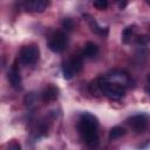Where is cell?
Returning <instances> with one entry per match:
<instances>
[{"label":"cell","instance_id":"1","mask_svg":"<svg viewBox=\"0 0 150 150\" xmlns=\"http://www.w3.org/2000/svg\"><path fill=\"white\" fill-rule=\"evenodd\" d=\"M98 120L89 114L83 112L80 116L79 123H77V130L80 132L81 138L84 141V143L91 148L96 146L98 144Z\"/></svg>","mask_w":150,"mask_h":150},{"label":"cell","instance_id":"2","mask_svg":"<svg viewBox=\"0 0 150 150\" xmlns=\"http://www.w3.org/2000/svg\"><path fill=\"white\" fill-rule=\"evenodd\" d=\"M98 79L101 82L102 95H104L105 97H108L110 100H120L125 95V87L124 86H122L120 83L107 81L103 75L100 76Z\"/></svg>","mask_w":150,"mask_h":150},{"label":"cell","instance_id":"3","mask_svg":"<svg viewBox=\"0 0 150 150\" xmlns=\"http://www.w3.org/2000/svg\"><path fill=\"white\" fill-rule=\"evenodd\" d=\"M40 59V49L36 45H26L19 52V60L22 64H35Z\"/></svg>","mask_w":150,"mask_h":150},{"label":"cell","instance_id":"4","mask_svg":"<svg viewBox=\"0 0 150 150\" xmlns=\"http://www.w3.org/2000/svg\"><path fill=\"white\" fill-rule=\"evenodd\" d=\"M68 46V36L62 30L54 32L49 40H48V47L54 53H62Z\"/></svg>","mask_w":150,"mask_h":150},{"label":"cell","instance_id":"5","mask_svg":"<svg viewBox=\"0 0 150 150\" xmlns=\"http://www.w3.org/2000/svg\"><path fill=\"white\" fill-rule=\"evenodd\" d=\"M128 123L135 132H142L148 125V117L144 114L134 115L130 118H128Z\"/></svg>","mask_w":150,"mask_h":150},{"label":"cell","instance_id":"6","mask_svg":"<svg viewBox=\"0 0 150 150\" xmlns=\"http://www.w3.org/2000/svg\"><path fill=\"white\" fill-rule=\"evenodd\" d=\"M7 79L11 83V86L15 89V90H21L22 89V80H21V75H20V70L16 63H13L11 69L8 70L7 74Z\"/></svg>","mask_w":150,"mask_h":150},{"label":"cell","instance_id":"7","mask_svg":"<svg viewBox=\"0 0 150 150\" xmlns=\"http://www.w3.org/2000/svg\"><path fill=\"white\" fill-rule=\"evenodd\" d=\"M103 76H104V79L107 81L120 83V84H122L124 87L130 82L129 75L125 71H122V70H112V71H110V73H108V74H105Z\"/></svg>","mask_w":150,"mask_h":150},{"label":"cell","instance_id":"8","mask_svg":"<svg viewBox=\"0 0 150 150\" xmlns=\"http://www.w3.org/2000/svg\"><path fill=\"white\" fill-rule=\"evenodd\" d=\"M48 6H49V2L46 1V0H29V1L23 2L25 9L29 11V12H39V13H41Z\"/></svg>","mask_w":150,"mask_h":150},{"label":"cell","instance_id":"9","mask_svg":"<svg viewBox=\"0 0 150 150\" xmlns=\"http://www.w3.org/2000/svg\"><path fill=\"white\" fill-rule=\"evenodd\" d=\"M59 88L53 86V84H48L41 93V100L46 103L48 102H53L59 97Z\"/></svg>","mask_w":150,"mask_h":150},{"label":"cell","instance_id":"10","mask_svg":"<svg viewBox=\"0 0 150 150\" xmlns=\"http://www.w3.org/2000/svg\"><path fill=\"white\" fill-rule=\"evenodd\" d=\"M83 16L87 18L86 20L88 21L91 32H94L95 34H98V35H103V36H105V35L108 34V28H103V27H101V26L96 22V20H95L94 18H91V16L88 15V14H86V15H83Z\"/></svg>","mask_w":150,"mask_h":150},{"label":"cell","instance_id":"11","mask_svg":"<svg viewBox=\"0 0 150 150\" xmlns=\"http://www.w3.org/2000/svg\"><path fill=\"white\" fill-rule=\"evenodd\" d=\"M98 53V47L96 43L94 42H87L83 47V50H82V57H94L96 56Z\"/></svg>","mask_w":150,"mask_h":150},{"label":"cell","instance_id":"12","mask_svg":"<svg viewBox=\"0 0 150 150\" xmlns=\"http://www.w3.org/2000/svg\"><path fill=\"white\" fill-rule=\"evenodd\" d=\"M69 63H70V66H71V68H73V70H74L75 74H77V73H80L82 70L83 61H82V56L81 55H76L73 59H70L69 60Z\"/></svg>","mask_w":150,"mask_h":150},{"label":"cell","instance_id":"13","mask_svg":"<svg viewBox=\"0 0 150 150\" xmlns=\"http://www.w3.org/2000/svg\"><path fill=\"white\" fill-rule=\"evenodd\" d=\"M89 91L93 96H101L102 95V90H101V82H100V79H95L94 81L90 82L89 84Z\"/></svg>","mask_w":150,"mask_h":150},{"label":"cell","instance_id":"14","mask_svg":"<svg viewBox=\"0 0 150 150\" xmlns=\"http://www.w3.org/2000/svg\"><path fill=\"white\" fill-rule=\"evenodd\" d=\"M124 135H125V129L122 128V127L116 125V127L110 129V131H109V139L114 141V139H117V138H120V137H122Z\"/></svg>","mask_w":150,"mask_h":150},{"label":"cell","instance_id":"15","mask_svg":"<svg viewBox=\"0 0 150 150\" xmlns=\"http://www.w3.org/2000/svg\"><path fill=\"white\" fill-rule=\"evenodd\" d=\"M62 74H63V77L66 80H70V79L74 77L75 73H74V70H73L69 61H66V62L62 63Z\"/></svg>","mask_w":150,"mask_h":150},{"label":"cell","instance_id":"16","mask_svg":"<svg viewBox=\"0 0 150 150\" xmlns=\"http://www.w3.org/2000/svg\"><path fill=\"white\" fill-rule=\"evenodd\" d=\"M134 32H135V26H127L122 32V41L124 43H128L131 40Z\"/></svg>","mask_w":150,"mask_h":150},{"label":"cell","instance_id":"17","mask_svg":"<svg viewBox=\"0 0 150 150\" xmlns=\"http://www.w3.org/2000/svg\"><path fill=\"white\" fill-rule=\"evenodd\" d=\"M93 6L98 11H103L108 7V1L107 0H95V1H93Z\"/></svg>","mask_w":150,"mask_h":150},{"label":"cell","instance_id":"18","mask_svg":"<svg viewBox=\"0 0 150 150\" xmlns=\"http://www.w3.org/2000/svg\"><path fill=\"white\" fill-rule=\"evenodd\" d=\"M36 103V95L34 93H29L28 95H26L25 97V104L30 107V105H34Z\"/></svg>","mask_w":150,"mask_h":150},{"label":"cell","instance_id":"19","mask_svg":"<svg viewBox=\"0 0 150 150\" xmlns=\"http://www.w3.org/2000/svg\"><path fill=\"white\" fill-rule=\"evenodd\" d=\"M62 27H63L66 30H71L73 27H74V22H73V20L69 19V18L63 19V21H62Z\"/></svg>","mask_w":150,"mask_h":150},{"label":"cell","instance_id":"20","mask_svg":"<svg viewBox=\"0 0 150 150\" xmlns=\"http://www.w3.org/2000/svg\"><path fill=\"white\" fill-rule=\"evenodd\" d=\"M149 41H150V36L149 35H139L136 39V42L138 45H146Z\"/></svg>","mask_w":150,"mask_h":150},{"label":"cell","instance_id":"21","mask_svg":"<svg viewBox=\"0 0 150 150\" xmlns=\"http://www.w3.org/2000/svg\"><path fill=\"white\" fill-rule=\"evenodd\" d=\"M7 150H21V145L16 141H12L7 146Z\"/></svg>","mask_w":150,"mask_h":150},{"label":"cell","instance_id":"22","mask_svg":"<svg viewBox=\"0 0 150 150\" xmlns=\"http://www.w3.org/2000/svg\"><path fill=\"white\" fill-rule=\"evenodd\" d=\"M145 91L148 93V95L150 96V73L146 76V87H145Z\"/></svg>","mask_w":150,"mask_h":150},{"label":"cell","instance_id":"23","mask_svg":"<svg viewBox=\"0 0 150 150\" xmlns=\"http://www.w3.org/2000/svg\"><path fill=\"white\" fill-rule=\"evenodd\" d=\"M127 5H128V2H120V4H118V6H120V8H121V9H123Z\"/></svg>","mask_w":150,"mask_h":150},{"label":"cell","instance_id":"24","mask_svg":"<svg viewBox=\"0 0 150 150\" xmlns=\"http://www.w3.org/2000/svg\"><path fill=\"white\" fill-rule=\"evenodd\" d=\"M146 4H148V5L150 6V0H149V1H146Z\"/></svg>","mask_w":150,"mask_h":150}]
</instances>
